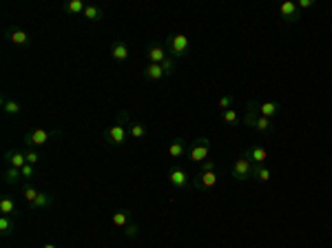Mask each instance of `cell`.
Listing matches in <instances>:
<instances>
[{
  "instance_id": "16",
  "label": "cell",
  "mask_w": 332,
  "mask_h": 248,
  "mask_svg": "<svg viewBox=\"0 0 332 248\" xmlns=\"http://www.w3.org/2000/svg\"><path fill=\"white\" fill-rule=\"evenodd\" d=\"M0 104H2V113L7 115V118H16V115H20V104H18L16 100H11V97L2 95V100H0Z\"/></svg>"
},
{
  "instance_id": "7",
  "label": "cell",
  "mask_w": 332,
  "mask_h": 248,
  "mask_svg": "<svg viewBox=\"0 0 332 248\" xmlns=\"http://www.w3.org/2000/svg\"><path fill=\"white\" fill-rule=\"evenodd\" d=\"M168 182H171L175 188H186L188 186V182H190V177H188V173L184 171L181 166H171L168 168Z\"/></svg>"
},
{
  "instance_id": "2",
  "label": "cell",
  "mask_w": 332,
  "mask_h": 248,
  "mask_svg": "<svg viewBox=\"0 0 332 248\" xmlns=\"http://www.w3.org/2000/svg\"><path fill=\"white\" fill-rule=\"evenodd\" d=\"M62 131H47V128H33V131H27L25 135H22V142H25L27 146H44L49 144V140H53V137H60Z\"/></svg>"
},
{
  "instance_id": "25",
  "label": "cell",
  "mask_w": 332,
  "mask_h": 248,
  "mask_svg": "<svg viewBox=\"0 0 332 248\" xmlns=\"http://www.w3.org/2000/svg\"><path fill=\"white\" fill-rule=\"evenodd\" d=\"M102 16H104V11H102L97 4H87V9H84V18H87L89 22H97L102 20Z\"/></svg>"
},
{
  "instance_id": "35",
  "label": "cell",
  "mask_w": 332,
  "mask_h": 248,
  "mask_svg": "<svg viewBox=\"0 0 332 248\" xmlns=\"http://www.w3.org/2000/svg\"><path fill=\"white\" fill-rule=\"evenodd\" d=\"M233 100H235L233 95H221V97H219V102H217L219 111H228V109H230V104H233Z\"/></svg>"
},
{
  "instance_id": "20",
  "label": "cell",
  "mask_w": 332,
  "mask_h": 248,
  "mask_svg": "<svg viewBox=\"0 0 332 248\" xmlns=\"http://www.w3.org/2000/svg\"><path fill=\"white\" fill-rule=\"evenodd\" d=\"M22 182V171L16 166H7V171H4V184L7 186H16Z\"/></svg>"
},
{
  "instance_id": "27",
  "label": "cell",
  "mask_w": 332,
  "mask_h": 248,
  "mask_svg": "<svg viewBox=\"0 0 332 248\" xmlns=\"http://www.w3.org/2000/svg\"><path fill=\"white\" fill-rule=\"evenodd\" d=\"M13 221H16V217H9V215H0V235L2 237H9L13 230Z\"/></svg>"
},
{
  "instance_id": "17",
  "label": "cell",
  "mask_w": 332,
  "mask_h": 248,
  "mask_svg": "<svg viewBox=\"0 0 332 248\" xmlns=\"http://www.w3.org/2000/svg\"><path fill=\"white\" fill-rule=\"evenodd\" d=\"M144 78L149 80V82H159V80L166 78V75H164L162 64H146V69H144Z\"/></svg>"
},
{
  "instance_id": "22",
  "label": "cell",
  "mask_w": 332,
  "mask_h": 248,
  "mask_svg": "<svg viewBox=\"0 0 332 248\" xmlns=\"http://www.w3.org/2000/svg\"><path fill=\"white\" fill-rule=\"evenodd\" d=\"M84 9H87V4L82 2V0H66V2H62V11L66 13H84Z\"/></svg>"
},
{
  "instance_id": "29",
  "label": "cell",
  "mask_w": 332,
  "mask_h": 248,
  "mask_svg": "<svg viewBox=\"0 0 332 248\" xmlns=\"http://www.w3.org/2000/svg\"><path fill=\"white\" fill-rule=\"evenodd\" d=\"M175 64H177V58H173V56H166V58H164L162 69H164V75H166V78H171V75L175 73Z\"/></svg>"
},
{
  "instance_id": "14",
  "label": "cell",
  "mask_w": 332,
  "mask_h": 248,
  "mask_svg": "<svg viewBox=\"0 0 332 248\" xmlns=\"http://www.w3.org/2000/svg\"><path fill=\"white\" fill-rule=\"evenodd\" d=\"M4 159H7L9 166H16V168H22V166L27 164V155H25V151L7 149V151H4Z\"/></svg>"
},
{
  "instance_id": "9",
  "label": "cell",
  "mask_w": 332,
  "mask_h": 248,
  "mask_svg": "<svg viewBox=\"0 0 332 248\" xmlns=\"http://www.w3.org/2000/svg\"><path fill=\"white\" fill-rule=\"evenodd\" d=\"M243 155H246L248 159H250L252 164H266V159H268V153H266L264 146L259 144H250L243 149Z\"/></svg>"
},
{
  "instance_id": "3",
  "label": "cell",
  "mask_w": 332,
  "mask_h": 248,
  "mask_svg": "<svg viewBox=\"0 0 332 248\" xmlns=\"http://www.w3.org/2000/svg\"><path fill=\"white\" fill-rule=\"evenodd\" d=\"M188 47H190L188 35L180 33V31H175V33H171V35L166 38L168 56H173V58H184V56H188Z\"/></svg>"
},
{
  "instance_id": "10",
  "label": "cell",
  "mask_w": 332,
  "mask_h": 248,
  "mask_svg": "<svg viewBox=\"0 0 332 248\" xmlns=\"http://www.w3.org/2000/svg\"><path fill=\"white\" fill-rule=\"evenodd\" d=\"M257 120H259V102L257 100H248L246 111H243V124L248 128H255Z\"/></svg>"
},
{
  "instance_id": "12",
  "label": "cell",
  "mask_w": 332,
  "mask_h": 248,
  "mask_svg": "<svg viewBox=\"0 0 332 248\" xmlns=\"http://www.w3.org/2000/svg\"><path fill=\"white\" fill-rule=\"evenodd\" d=\"M166 56H168V51H166V47H164V44H151V47L146 49L149 64H162Z\"/></svg>"
},
{
  "instance_id": "18",
  "label": "cell",
  "mask_w": 332,
  "mask_h": 248,
  "mask_svg": "<svg viewBox=\"0 0 332 248\" xmlns=\"http://www.w3.org/2000/svg\"><path fill=\"white\" fill-rule=\"evenodd\" d=\"M128 135L133 137V140H144L146 135H149V128H146L144 122H131L128 124Z\"/></svg>"
},
{
  "instance_id": "26",
  "label": "cell",
  "mask_w": 332,
  "mask_h": 248,
  "mask_svg": "<svg viewBox=\"0 0 332 248\" xmlns=\"http://www.w3.org/2000/svg\"><path fill=\"white\" fill-rule=\"evenodd\" d=\"M255 131L257 133H272L274 131V122L270 118L259 115V120H257V124H255Z\"/></svg>"
},
{
  "instance_id": "8",
  "label": "cell",
  "mask_w": 332,
  "mask_h": 248,
  "mask_svg": "<svg viewBox=\"0 0 332 248\" xmlns=\"http://www.w3.org/2000/svg\"><path fill=\"white\" fill-rule=\"evenodd\" d=\"M4 38L9 40V42H13V44H29V40H31V35L27 33L25 29H20V27H7L4 29Z\"/></svg>"
},
{
  "instance_id": "33",
  "label": "cell",
  "mask_w": 332,
  "mask_h": 248,
  "mask_svg": "<svg viewBox=\"0 0 332 248\" xmlns=\"http://www.w3.org/2000/svg\"><path fill=\"white\" fill-rule=\"evenodd\" d=\"M124 235H126V237H137V235H140V224H135V221H128L126 226H124Z\"/></svg>"
},
{
  "instance_id": "28",
  "label": "cell",
  "mask_w": 332,
  "mask_h": 248,
  "mask_svg": "<svg viewBox=\"0 0 332 248\" xmlns=\"http://www.w3.org/2000/svg\"><path fill=\"white\" fill-rule=\"evenodd\" d=\"M51 204H53V195L40 193L38 197H35V202L31 204V208H47V206H51Z\"/></svg>"
},
{
  "instance_id": "24",
  "label": "cell",
  "mask_w": 332,
  "mask_h": 248,
  "mask_svg": "<svg viewBox=\"0 0 332 248\" xmlns=\"http://www.w3.org/2000/svg\"><path fill=\"white\" fill-rule=\"evenodd\" d=\"M279 109H281V106H279V102H264V104H259V115L272 120V115H277Z\"/></svg>"
},
{
  "instance_id": "37",
  "label": "cell",
  "mask_w": 332,
  "mask_h": 248,
  "mask_svg": "<svg viewBox=\"0 0 332 248\" xmlns=\"http://www.w3.org/2000/svg\"><path fill=\"white\" fill-rule=\"evenodd\" d=\"M312 0H297V7H299V9H310V7H312Z\"/></svg>"
},
{
  "instance_id": "11",
  "label": "cell",
  "mask_w": 332,
  "mask_h": 248,
  "mask_svg": "<svg viewBox=\"0 0 332 248\" xmlns=\"http://www.w3.org/2000/svg\"><path fill=\"white\" fill-rule=\"evenodd\" d=\"M217 184V173H199V175L193 177V186L197 190H206V188H212Z\"/></svg>"
},
{
  "instance_id": "13",
  "label": "cell",
  "mask_w": 332,
  "mask_h": 248,
  "mask_svg": "<svg viewBox=\"0 0 332 248\" xmlns=\"http://www.w3.org/2000/svg\"><path fill=\"white\" fill-rule=\"evenodd\" d=\"M111 58H113L115 62H126L128 60V44L124 42V40H115V42L111 44Z\"/></svg>"
},
{
  "instance_id": "4",
  "label": "cell",
  "mask_w": 332,
  "mask_h": 248,
  "mask_svg": "<svg viewBox=\"0 0 332 248\" xmlns=\"http://www.w3.org/2000/svg\"><path fill=\"white\" fill-rule=\"evenodd\" d=\"M208 153H211V140H208V137H197V140H193L190 146L186 149V157H188L190 162H197V164H202L204 159L208 157Z\"/></svg>"
},
{
  "instance_id": "5",
  "label": "cell",
  "mask_w": 332,
  "mask_h": 248,
  "mask_svg": "<svg viewBox=\"0 0 332 248\" xmlns=\"http://www.w3.org/2000/svg\"><path fill=\"white\" fill-rule=\"evenodd\" d=\"M230 175H233L235 182H243V180H250L252 177V162L246 157V155H239L237 159H235L233 164V171H230Z\"/></svg>"
},
{
  "instance_id": "30",
  "label": "cell",
  "mask_w": 332,
  "mask_h": 248,
  "mask_svg": "<svg viewBox=\"0 0 332 248\" xmlns=\"http://www.w3.org/2000/svg\"><path fill=\"white\" fill-rule=\"evenodd\" d=\"M38 195H40V190H35V186L31 184V182H25V199H27V202L33 204Z\"/></svg>"
},
{
  "instance_id": "1",
  "label": "cell",
  "mask_w": 332,
  "mask_h": 248,
  "mask_svg": "<svg viewBox=\"0 0 332 248\" xmlns=\"http://www.w3.org/2000/svg\"><path fill=\"white\" fill-rule=\"evenodd\" d=\"M126 124L128 122V113L126 111H120L118 113V124H113L111 128H106L104 133V140L109 142V146H122L128 137V131H126Z\"/></svg>"
},
{
  "instance_id": "23",
  "label": "cell",
  "mask_w": 332,
  "mask_h": 248,
  "mask_svg": "<svg viewBox=\"0 0 332 248\" xmlns=\"http://www.w3.org/2000/svg\"><path fill=\"white\" fill-rule=\"evenodd\" d=\"M252 177L257 182H268L270 180V168L266 164H252Z\"/></svg>"
},
{
  "instance_id": "38",
  "label": "cell",
  "mask_w": 332,
  "mask_h": 248,
  "mask_svg": "<svg viewBox=\"0 0 332 248\" xmlns=\"http://www.w3.org/2000/svg\"><path fill=\"white\" fill-rule=\"evenodd\" d=\"M42 248H58V246H56V244H44Z\"/></svg>"
},
{
  "instance_id": "34",
  "label": "cell",
  "mask_w": 332,
  "mask_h": 248,
  "mask_svg": "<svg viewBox=\"0 0 332 248\" xmlns=\"http://www.w3.org/2000/svg\"><path fill=\"white\" fill-rule=\"evenodd\" d=\"M20 171H22V180H25V182H31L35 177V168L31 166V164H25Z\"/></svg>"
},
{
  "instance_id": "32",
  "label": "cell",
  "mask_w": 332,
  "mask_h": 248,
  "mask_svg": "<svg viewBox=\"0 0 332 248\" xmlns=\"http://www.w3.org/2000/svg\"><path fill=\"white\" fill-rule=\"evenodd\" d=\"M25 155H27V164H31V166H35V164H38L40 159H42V155H40L35 149H27V151H25Z\"/></svg>"
},
{
  "instance_id": "36",
  "label": "cell",
  "mask_w": 332,
  "mask_h": 248,
  "mask_svg": "<svg viewBox=\"0 0 332 248\" xmlns=\"http://www.w3.org/2000/svg\"><path fill=\"white\" fill-rule=\"evenodd\" d=\"M217 168V164L212 162V159H204L202 164H199V173H212Z\"/></svg>"
},
{
  "instance_id": "6",
  "label": "cell",
  "mask_w": 332,
  "mask_h": 248,
  "mask_svg": "<svg viewBox=\"0 0 332 248\" xmlns=\"http://www.w3.org/2000/svg\"><path fill=\"white\" fill-rule=\"evenodd\" d=\"M279 13H281V18H283V22H286V25H292V22H299L301 20V9L297 7V2H290V0L281 2Z\"/></svg>"
},
{
  "instance_id": "19",
  "label": "cell",
  "mask_w": 332,
  "mask_h": 248,
  "mask_svg": "<svg viewBox=\"0 0 332 248\" xmlns=\"http://www.w3.org/2000/svg\"><path fill=\"white\" fill-rule=\"evenodd\" d=\"M0 215H9V217H18V208H16V202L13 197H2L0 199Z\"/></svg>"
},
{
  "instance_id": "21",
  "label": "cell",
  "mask_w": 332,
  "mask_h": 248,
  "mask_svg": "<svg viewBox=\"0 0 332 248\" xmlns=\"http://www.w3.org/2000/svg\"><path fill=\"white\" fill-rule=\"evenodd\" d=\"M113 226H118V228H124V226L131 221V211H126V208H120V211L113 213Z\"/></svg>"
},
{
  "instance_id": "15",
  "label": "cell",
  "mask_w": 332,
  "mask_h": 248,
  "mask_svg": "<svg viewBox=\"0 0 332 248\" xmlns=\"http://www.w3.org/2000/svg\"><path fill=\"white\" fill-rule=\"evenodd\" d=\"M186 142H184V137H175V140L171 142V146H168V155H171L173 159H180V157H184L186 155Z\"/></svg>"
},
{
  "instance_id": "31",
  "label": "cell",
  "mask_w": 332,
  "mask_h": 248,
  "mask_svg": "<svg viewBox=\"0 0 332 248\" xmlns=\"http://www.w3.org/2000/svg\"><path fill=\"white\" fill-rule=\"evenodd\" d=\"M221 120H224L226 124H230V126H235V124L239 122V115H237V111H233V109H228V111H221Z\"/></svg>"
}]
</instances>
